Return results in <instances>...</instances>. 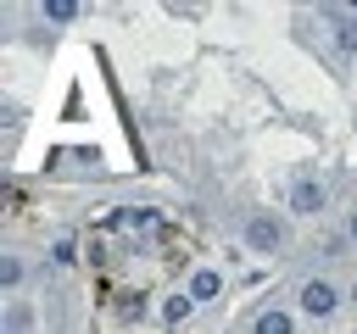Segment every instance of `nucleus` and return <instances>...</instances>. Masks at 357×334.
I'll list each match as a JSON object with an SVG mask.
<instances>
[{"mask_svg": "<svg viewBox=\"0 0 357 334\" xmlns=\"http://www.w3.org/2000/svg\"><path fill=\"white\" fill-rule=\"evenodd\" d=\"M335 306H340V295H335L329 278H307V284H301V312H307V317H329Z\"/></svg>", "mask_w": 357, "mask_h": 334, "instance_id": "1", "label": "nucleus"}, {"mask_svg": "<svg viewBox=\"0 0 357 334\" xmlns=\"http://www.w3.org/2000/svg\"><path fill=\"white\" fill-rule=\"evenodd\" d=\"M279 239H284V228H279L273 217H251V223H245V245H251V250H273Z\"/></svg>", "mask_w": 357, "mask_h": 334, "instance_id": "2", "label": "nucleus"}, {"mask_svg": "<svg viewBox=\"0 0 357 334\" xmlns=\"http://www.w3.org/2000/svg\"><path fill=\"white\" fill-rule=\"evenodd\" d=\"M290 206H296V212H318V206H324V184H312V178H301V184L290 189Z\"/></svg>", "mask_w": 357, "mask_h": 334, "instance_id": "3", "label": "nucleus"}, {"mask_svg": "<svg viewBox=\"0 0 357 334\" xmlns=\"http://www.w3.org/2000/svg\"><path fill=\"white\" fill-rule=\"evenodd\" d=\"M218 289H223V284H218V273H195V278H190V301H212Z\"/></svg>", "mask_w": 357, "mask_h": 334, "instance_id": "4", "label": "nucleus"}, {"mask_svg": "<svg viewBox=\"0 0 357 334\" xmlns=\"http://www.w3.org/2000/svg\"><path fill=\"white\" fill-rule=\"evenodd\" d=\"M257 334H290V312H279V306L262 312V317H257Z\"/></svg>", "mask_w": 357, "mask_h": 334, "instance_id": "5", "label": "nucleus"}, {"mask_svg": "<svg viewBox=\"0 0 357 334\" xmlns=\"http://www.w3.org/2000/svg\"><path fill=\"white\" fill-rule=\"evenodd\" d=\"M190 306H195L190 295H167V306H162V317H167V323H178V317H190Z\"/></svg>", "mask_w": 357, "mask_h": 334, "instance_id": "6", "label": "nucleus"}, {"mask_svg": "<svg viewBox=\"0 0 357 334\" xmlns=\"http://www.w3.org/2000/svg\"><path fill=\"white\" fill-rule=\"evenodd\" d=\"M73 11H78V6H73V0H45V17H56V22H67V17H73Z\"/></svg>", "mask_w": 357, "mask_h": 334, "instance_id": "7", "label": "nucleus"}, {"mask_svg": "<svg viewBox=\"0 0 357 334\" xmlns=\"http://www.w3.org/2000/svg\"><path fill=\"white\" fill-rule=\"evenodd\" d=\"M335 33H340V45H346V50H357V22H340Z\"/></svg>", "mask_w": 357, "mask_h": 334, "instance_id": "8", "label": "nucleus"}, {"mask_svg": "<svg viewBox=\"0 0 357 334\" xmlns=\"http://www.w3.org/2000/svg\"><path fill=\"white\" fill-rule=\"evenodd\" d=\"M351 239H357V212H351Z\"/></svg>", "mask_w": 357, "mask_h": 334, "instance_id": "9", "label": "nucleus"}, {"mask_svg": "<svg viewBox=\"0 0 357 334\" xmlns=\"http://www.w3.org/2000/svg\"><path fill=\"white\" fill-rule=\"evenodd\" d=\"M351 306H357V284H351Z\"/></svg>", "mask_w": 357, "mask_h": 334, "instance_id": "10", "label": "nucleus"}]
</instances>
